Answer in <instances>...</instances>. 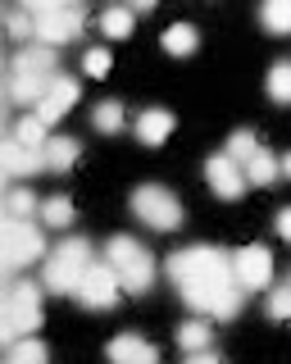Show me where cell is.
<instances>
[{
	"mask_svg": "<svg viewBox=\"0 0 291 364\" xmlns=\"http://www.w3.org/2000/svg\"><path fill=\"white\" fill-rule=\"evenodd\" d=\"M169 278L196 314L232 318L241 310L246 287L237 282L232 255H223L219 246H187L177 255H169Z\"/></svg>",
	"mask_w": 291,
	"mask_h": 364,
	"instance_id": "cell-1",
	"label": "cell"
},
{
	"mask_svg": "<svg viewBox=\"0 0 291 364\" xmlns=\"http://www.w3.org/2000/svg\"><path fill=\"white\" fill-rule=\"evenodd\" d=\"M55 77H60V68H55V46H28V50H18V60L9 64V100L37 105L55 87Z\"/></svg>",
	"mask_w": 291,
	"mask_h": 364,
	"instance_id": "cell-2",
	"label": "cell"
},
{
	"mask_svg": "<svg viewBox=\"0 0 291 364\" xmlns=\"http://www.w3.org/2000/svg\"><path fill=\"white\" fill-rule=\"evenodd\" d=\"M92 242H82V237H69V242H60L46 255V273H41V287L55 291V296H77L82 287L87 269H92Z\"/></svg>",
	"mask_w": 291,
	"mask_h": 364,
	"instance_id": "cell-3",
	"label": "cell"
},
{
	"mask_svg": "<svg viewBox=\"0 0 291 364\" xmlns=\"http://www.w3.org/2000/svg\"><path fill=\"white\" fill-rule=\"evenodd\" d=\"M41 291L46 287H37V282H9L5 287V301H0V341L5 346H14L41 328Z\"/></svg>",
	"mask_w": 291,
	"mask_h": 364,
	"instance_id": "cell-4",
	"label": "cell"
},
{
	"mask_svg": "<svg viewBox=\"0 0 291 364\" xmlns=\"http://www.w3.org/2000/svg\"><path fill=\"white\" fill-rule=\"evenodd\" d=\"M37 255H46V237L32 219H14L5 214L0 223V264H5V278H14L23 264H32Z\"/></svg>",
	"mask_w": 291,
	"mask_h": 364,
	"instance_id": "cell-5",
	"label": "cell"
},
{
	"mask_svg": "<svg viewBox=\"0 0 291 364\" xmlns=\"http://www.w3.org/2000/svg\"><path fill=\"white\" fill-rule=\"evenodd\" d=\"M105 259L114 264V273L123 278V291H132V296H146V291H150L155 264H150V250H146L141 242H132V237H109Z\"/></svg>",
	"mask_w": 291,
	"mask_h": 364,
	"instance_id": "cell-6",
	"label": "cell"
},
{
	"mask_svg": "<svg viewBox=\"0 0 291 364\" xmlns=\"http://www.w3.org/2000/svg\"><path fill=\"white\" fill-rule=\"evenodd\" d=\"M132 214L155 228V232H173L177 223H182V205H177V196L169 187H155V182H146V187L132 191Z\"/></svg>",
	"mask_w": 291,
	"mask_h": 364,
	"instance_id": "cell-7",
	"label": "cell"
},
{
	"mask_svg": "<svg viewBox=\"0 0 291 364\" xmlns=\"http://www.w3.org/2000/svg\"><path fill=\"white\" fill-rule=\"evenodd\" d=\"M119 296H123V278L114 273V264H92L87 269V278H82V287H77V301L87 305V310H114L119 305Z\"/></svg>",
	"mask_w": 291,
	"mask_h": 364,
	"instance_id": "cell-8",
	"label": "cell"
},
{
	"mask_svg": "<svg viewBox=\"0 0 291 364\" xmlns=\"http://www.w3.org/2000/svg\"><path fill=\"white\" fill-rule=\"evenodd\" d=\"M32 37H41V46H64L73 37H82V9L77 5H60V9H46V14L32 18Z\"/></svg>",
	"mask_w": 291,
	"mask_h": 364,
	"instance_id": "cell-9",
	"label": "cell"
},
{
	"mask_svg": "<svg viewBox=\"0 0 291 364\" xmlns=\"http://www.w3.org/2000/svg\"><path fill=\"white\" fill-rule=\"evenodd\" d=\"M205 178H209V191H214L219 200H237L246 187H251V178H246V168L237 164V159H232L228 151L223 155H214L205 164Z\"/></svg>",
	"mask_w": 291,
	"mask_h": 364,
	"instance_id": "cell-10",
	"label": "cell"
},
{
	"mask_svg": "<svg viewBox=\"0 0 291 364\" xmlns=\"http://www.w3.org/2000/svg\"><path fill=\"white\" fill-rule=\"evenodd\" d=\"M232 269H237V282L246 291H264L273 282V255L264 246H241L232 255Z\"/></svg>",
	"mask_w": 291,
	"mask_h": 364,
	"instance_id": "cell-11",
	"label": "cell"
},
{
	"mask_svg": "<svg viewBox=\"0 0 291 364\" xmlns=\"http://www.w3.org/2000/svg\"><path fill=\"white\" fill-rule=\"evenodd\" d=\"M73 100H77V82H73L69 73H60V77H55V87L37 100V105H32V114H37V119L50 128V123H60L64 114L73 109Z\"/></svg>",
	"mask_w": 291,
	"mask_h": 364,
	"instance_id": "cell-12",
	"label": "cell"
},
{
	"mask_svg": "<svg viewBox=\"0 0 291 364\" xmlns=\"http://www.w3.org/2000/svg\"><path fill=\"white\" fill-rule=\"evenodd\" d=\"M0 164H5L9 178H28V173H37V168H46V151H32L18 136H5V141H0Z\"/></svg>",
	"mask_w": 291,
	"mask_h": 364,
	"instance_id": "cell-13",
	"label": "cell"
},
{
	"mask_svg": "<svg viewBox=\"0 0 291 364\" xmlns=\"http://www.w3.org/2000/svg\"><path fill=\"white\" fill-rule=\"evenodd\" d=\"M105 355H109V364H160V350L137 333H119L105 346Z\"/></svg>",
	"mask_w": 291,
	"mask_h": 364,
	"instance_id": "cell-14",
	"label": "cell"
},
{
	"mask_svg": "<svg viewBox=\"0 0 291 364\" xmlns=\"http://www.w3.org/2000/svg\"><path fill=\"white\" fill-rule=\"evenodd\" d=\"M137 136L146 146H164L173 136V114L169 109H146L141 119H137Z\"/></svg>",
	"mask_w": 291,
	"mask_h": 364,
	"instance_id": "cell-15",
	"label": "cell"
},
{
	"mask_svg": "<svg viewBox=\"0 0 291 364\" xmlns=\"http://www.w3.org/2000/svg\"><path fill=\"white\" fill-rule=\"evenodd\" d=\"M77 155H82V146H77L73 136H50L46 141V168L50 173H69L77 164Z\"/></svg>",
	"mask_w": 291,
	"mask_h": 364,
	"instance_id": "cell-16",
	"label": "cell"
},
{
	"mask_svg": "<svg viewBox=\"0 0 291 364\" xmlns=\"http://www.w3.org/2000/svg\"><path fill=\"white\" fill-rule=\"evenodd\" d=\"M278 173H282V159H273L264 146H260L251 159H246V178H251V187H273Z\"/></svg>",
	"mask_w": 291,
	"mask_h": 364,
	"instance_id": "cell-17",
	"label": "cell"
},
{
	"mask_svg": "<svg viewBox=\"0 0 291 364\" xmlns=\"http://www.w3.org/2000/svg\"><path fill=\"white\" fill-rule=\"evenodd\" d=\"M260 23H264V32H273V37H287L291 32V0H264Z\"/></svg>",
	"mask_w": 291,
	"mask_h": 364,
	"instance_id": "cell-18",
	"label": "cell"
},
{
	"mask_svg": "<svg viewBox=\"0 0 291 364\" xmlns=\"http://www.w3.org/2000/svg\"><path fill=\"white\" fill-rule=\"evenodd\" d=\"M209 341H214V328L205 323V318H192V323L177 328V346L192 355V350H209Z\"/></svg>",
	"mask_w": 291,
	"mask_h": 364,
	"instance_id": "cell-19",
	"label": "cell"
},
{
	"mask_svg": "<svg viewBox=\"0 0 291 364\" xmlns=\"http://www.w3.org/2000/svg\"><path fill=\"white\" fill-rule=\"evenodd\" d=\"M132 23H137V9L114 5V9L100 14V32H105V37H132Z\"/></svg>",
	"mask_w": 291,
	"mask_h": 364,
	"instance_id": "cell-20",
	"label": "cell"
},
{
	"mask_svg": "<svg viewBox=\"0 0 291 364\" xmlns=\"http://www.w3.org/2000/svg\"><path fill=\"white\" fill-rule=\"evenodd\" d=\"M196 46H200V37H196L192 23H173V28L164 32V50H169V55H192Z\"/></svg>",
	"mask_w": 291,
	"mask_h": 364,
	"instance_id": "cell-21",
	"label": "cell"
},
{
	"mask_svg": "<svg viewBox=\"0 0 291 364\" xmlns=\"http://www.w3.org/2000/svg\"><path fill=\"white\" fill-rule=\"evenodd\" d=\"M5 364H50V355H46V346H41L37 337H23V341H14V346H9Z\"/></svg>",
	"mask_w": 291,
	"mask_h": 364,
	"instance_id": "cell-22",
	"label": "cell"
},
{
	"mask_svg": "<svg viewBox=\"0 0 291 364\" xmlns=\"http://www.w3.org/2000/svg\"><path fill=\"white\" fill-rule=\"evenodd\" d=\"M268 96H273L278 105H291V60L268 68Z\"/></svg>",
	"mask_w": 291,
	"mask_h": 364,
	"instance_id": "cell-23",
	"label": "cell"
},
{
	"mask_svg": "<svg viewBox=\"0 0 291 364\" xmlns=\"http://www.w3.org/2000/svg\"><path fill=\"white\" fill-rule=\"evenodd\" d=\"M41 219H46V228H69L73 223V200L69 196H50L41 205Z\"/></svg>",
	"mask_w": 291,
	"mask_h": 364,
	"instance_id": "cell-24",
	"label": "cell"
},
{
	"mask_svg": "<svg viewBox=\"0 0 291 364\" xmlns=\"http://www.w3.org/2000/svg\"><path fill=\"white\" fill-rule=\"evenodd\" d=\"M5 214H14V219H32V214H37V196H32L28 187H9Z\"/></svg>",
	"mask_w": 291,
	"mask_h": 364,
	"instance_id": "cell-25",
	"label": "cell"
},
{
	"mask_svg": "<svg viewBox=\"0 0 291 364\" xmlns=\"http://www.w3.org/2000/svg\"><path fill=\"white\" fill-rule=\"evenodd\" d=\"M92 123L100 132H119L123 128V105H119V100H100V105L92 109Z\"/></svg>",
	"mask_w": 291,
	"mask_h": 364,
	"instance_id": "cell-26",
	"label": "cell"
},
{
	"mask_svg": "<svg viewBox=\"0 0 291 364\" xmlns=\"http://www.w3.org/2000/svg\"><path fill=\"white\" fill-rule=\"evenodd\" d=\"M14 136H18V141H28L32 151H46V141H50V136H46V123H41L37 114H28V119L14 128Z\"/></svg>",
	"mask_w": 291,
	"mask_h": 364,
	"instance_id": "cell-27",
	"label": "cell"
},
{
	"mask_svg": "<svg viewBox=\"0 0 291 364\" xmlns=\"http://www.w3.org/2000/svg\"><path fill=\"white\" fill-rule=\"evenodd\" d=\"M255 151H260V141H255V132H232V136H228V155L237 159L241 168H246V159H251Z\"/></svg>",
	"mask_w": 291,
	"mask_h": 364,
	"instance_id": "cell-28",
	"label": "cell"
},
{
	"mask_svg": "<svg viewBox=\"0 0 291 364\" xmlns=\"http://www.w3.org/2000/svg\"><path fill=\"white\" fill-rule=\"evenodd\" d=\"M109 64H114V60H109V50H100V46L82 55V68H87L92 77H105V73H109Z\"/></svg>",
	"mask_w": 291,
	"mask_h": 364,
	"instance_id": "cell-29",
	"label": "cell"
},
{
	"mask_svg": "<svg viewBox=\"0 0 291 364\" xmlns=\"http://www.w3.org/2000/svg\"><path fill=\"white\" fill-rule=\"evenodd\" d=\"M268 314L273 318H291V282L278 291H268Z\"/></svg>",
	"mask_w": 291,
	"mask_h": 364,
	"instance_id": "cell-30",
	"label": "cell"
},
{
	"mask_svg": "<svg viewBox=\"0 0 291 364\" xmlns=\"http://www.w3.org/2000/svg\"><path fill=\"white\" fill-rule=\"evenodd\" d=\"M32 28H37V23H28L23 14H9V32H14L18 41H23V37H32Z\"/></svg>",
	"mask_w": 291,
	"mask_h": 364,
	"instance_id": "cell-31",
	"label": "cell"
},
{
	"mask_svg": "<svg viewBox=\"0 0 291 364\" xmlns=\"http://www.w3.org/2000/svg\"><path fill=\"white\" fill-rule=\"evenodd\" d=\"M278 237H282V242H291V205L278 214Z\"/></svg>",
	"mask_w": 291,
	"mask_h": 364,
	"instance_id": "cell-32",
	"label": "cell"
},
{
	"mask_svg": "<svg viewBox=\"0 0 291 364\" xmlns=\"http://www.w3.org/2000/svg\"><path fill=\"white\" fill-rule=\"evenodd\" d=\"M187 364H219V360L209 355V350H192V355H187Z\"/></svg>",
	"mask_w": 291,
	"mask_h": 364,
	"instance_id": "cell-33",
	"label": "cell"
},
{
	"mask_svg": "<svg viewBox=\"0 0 291 364\" xmlns=\"http://www.w3.org/2000/svg\"><path fill=\"white\" fill-rule=\"evenodd\" d=\"M155 5H160V0H132V9H141V14H150Z\"/></svg>",
	"mask_w": 291,
	"mask_h": 364,
	"instance_id": "cell-34",
	"label": "cell"
},
{
	"mask_svg": "<svg viewBox=\"0 0 291 364\" xmlns=\"http://www.w3.org/2000/svg\"><path fill=\"white\" fill-rule=\"evenodd\" d=\"M282 173H287V178H291V155H282Z\"/></svg>",
	"mask_w": 291,
	"mask_h": 364,
	"instance_id": "cell-35",
	"label": "cell"
}]
</instances>
